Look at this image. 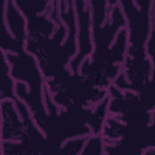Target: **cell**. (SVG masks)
<instances>
[{
    "label": "cell",
    "mask_w": 155,
    "mask_h": 155,
    "mask_svg": "<svg viewBox=\"0 0 155 155\" xmlns=\"http://www.w3.org/2000/svg\"><path fill=\"white\" fill-rule=\"evenodd\" d=\"M19 12L24 16L25 21L29 22L33 18L45 15L50 7L52 0H13Z\"/></svg>",
    "instance_id": "obj_4"
},
{
    "label": "cell",
    "mask_w": 155,
    "mask_h": 155,
    "mask_svg": "<svg viewBox=\"0 0 155 155\" xmlns=\"http://www.w3.org/2000/svg\"><path fill=\"white\" fill-rule=\"evenodd\" d=\"M6 7V0H0V10Z\"/></svg>",
    "instance_id": "obj_6"
},
{
    "label": "cell",
    "mask_w": 155,
    "mask_h": 155,
    "mask_svg": "<svg viewBox=\"0 0 155 155\" xmlns=\"http://www.w3.org/2000/svg\"><path fill=\"white\" fill-rule=\"evenodd\" d=\"M15 84L16 81L10 74V64L6 54L2 50H0V101L17 99L15 93Z\"/></svg>",
    "instance_id": "obj_3"
},
{
    "label": "cell",
    "mask_w": 155,
    "mask_h": 155,
    "mask_svg": "<svg viewBox=\"0 0 155 155\" xmlns=\"http://www.w3.org/2000/svg\"><path fill=\"white\" fill-rule=\"evenodd\" d=\"M80 155H104V139L101 134H90L80 151Z\"/></svg>",
    "instance_id": "obj_5"
},
{
    "label": "cell",
    "mask_w": 155,
    "mask_h": 155,
    "mask_svg": "<svg viewBox=\"0 0 155 155\" xmlns=\"http://www.w3.org/2000/svg\"><path fill=\"white\" fill-rule=\"evenodd\" d=\"M0 125H1V120H0ZM0 154H1V138H0Z\"/></svg>",
    "instance_id": "obj_7"
},
{
    "label": "cell",
    "mask_w": 155,
    "mask_h": 155,
    "mask_svg": "<svg viewBox=\"0 0 155 155\" xmlns=\"http://www.w3.org/2000/svg\"><path fill=\"white\" fill-rule=\"evenodd\" d=\"M0 120L1 142H18L23 136L24 126L15 101H0Z\"/></svg>",
    "instance_id": "obj_2"
},
{
    "label": "cell",
    "mask_w": 155,
    "mask_h": 155,
    "mask_svg": "<svg viewBox=\"0 0 155 155\" xmlns=\"http://www.w3.org/2000/svg\"><path fill=\"white\" fill-rule=\"evenodd\" d=\"M45 86L59 108H88L108 96L107 88L94 86L87 78L69 69L45 80Z\"/></svg>",
    "instance_id": "obj_1"
}]
</instances>
